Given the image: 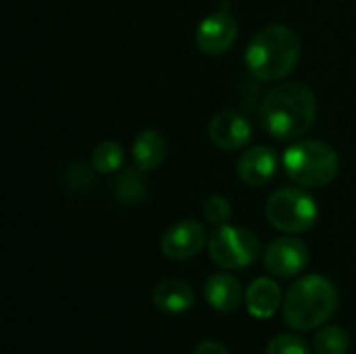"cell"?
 <instances>
[{"label": "cell", "mask_w": 356, "mask_h": 354, "mask_svg": "<svg viewBox=\"0 0 356 354\" xmlns=\"http://www.w3.org/2000/svg\"><path fill=\"white\" fill-rule=\"evenodd\" d=\"M317 117V98L305 86L286 81L267 92L259 108L261 127L275 140H296L305 136Z\"/></svg>", "instance_id": "cell-1"}, {"label": "cell", "mask_w": 356, "mask_h": 354, "mask_svg": "<svg viewBox=\"0 0 356 354\" xmlns=\"http://www.w3.org/2000/svg\"><path fill=\"white\" fill-rule=\"evenodd\" d=\"M302 44L288 25H269L254 33L246 46L244 63L250 75L263 81L284 79L298 65Z\"/></svg>", "instance_id": "cell-2"}, {"label": "cell", "mask_w": 356, "mask_h": 354, "mask_svg": "<svg viewBox=\"0 0 356 354\" xmlns=\"http://www.w3.org/2000/svg\"><path fill=\"white\" fill-rule=\"evenodd\" d=\"M336 309V284L317 273L294 282L284 296V321L296 332H311L325 325Z\"/></svg>", "instance_id": "cell-3"}, {"label": "cell", "mask_w": 356, "mask_h": 354, "mask_svg": "<svg viewBox=\"0 0 356 354\" xmlns=\"http://www.w3.org/2000/svg\"><path fill=\"white\" fill-rule=\"evenodd\" d=\"M286 175L305 188H323L336 179L340 169L338 152L319 140H300L284 152Z\"/></svg>", "instance_id": "cell-4"}, {"label": "cell", "mask_w": 356, "mask_h": 354, "mask_svg": "<svg viewBox=\"0 0 356 354\" xmlns=\"http://www.w3.org/2000/svg\"><path fill=\"white\" fill-rule=\"evenodd\" d=\"M265 215L275 230L284 234H302L317 223L319 207L305 190L282 188L267 198Z\"/></svg>", "instance_id": "cell-5"}, {"label": "cell", "mask_w": 356, "mask_h": 354, "mask_svg": "<svg viewBox=\"0 0 356 354\" xmlns=\"http://www.w3.org/2000/svg\"><path fill=\"white\" fill-rule=\"evenodd\" d=\"M211 261L221 269H246L261 255V240L238 225H221L209 240Z\"/></svg>", "instance_id": "cell-6"}, {"label": "cell", "mask_w": 356, "mask_h": 354, "mask_svg": "<svg viewBox=\"0 0 356 354\" xmlns=\"http://www.w3.org/2000/svg\"><path fill=\"white\" fill-rule=\"evenodd\" d=\"M238 38V21L229 13V4H221L219 10L207 15L196 27V46L200 52L219 56L225 54Z\"/></svg>", "instance_id": "cell-7"}, {"label": "cell", "mask_w": 356, "mask_h": 354, "mask_svg": "<svg viewBox=\"0 0 356 354\" xmlns=\"http://www.w3.org/2000/svg\"><path fill=\"white\" fill-rule=\"evenodd\" d=\"M207 242V232L196 219H181L165 230L161 238V250L171 261L194 259Z\"/></svg>", "instance_id": "cell-8"}, {"label": "cell", "mask_w": 356, "mask_h": 354, "mask_svg": "<svg viewBox=\"0 0 356 354\" xmlns=\"http://www.w3.org/2000/svg\"><path fill=\"white\" fill-rule=\"evenodd\" d=\"M309 265V248L298 238L273 240L265 250V267L275 277H294Z\"/></svg>", "instance_id": "cell-9"}, {"label": "cell", "mask_w": 356, "mask_h": 354, "mask_svg": "<svg viewBox=\"0 0 356 354\" xmlns=\"http://www.w3.org/2000/svg\"><path fill=\"white\" fill-rule=\"evenodd\" d=\"M209 138L217 148L225 152H234V150L244 148L250 142L252 125L238 111H221L211 119Z\"/></svg>", "instance_id": "cell-10"}, {"label": "cell", "mask_w": 356, "mask_h": 354, "mask_svg": "<svg viewBox=\"0 0 356 354\" xmlns=\"http://www.w3.org/2000/svg\"><path fill=\"white\" fill-rule=\"evenodd\" d=\"M277 173V154L269 146H252L238 161V175L248 186H265Z\"/></svg>", "instance_id": "cell-11"}, {"label": "cell", "mask_w": 356, "mask_h": 354, "mask_svg": "<svg viewBox=\"0 0 356 354\" xmlns=\"http://www.w3.org/2000/svg\"><path fill=\"white\" fill-rule=\"evenodd\" d=\"M152 300L161 313L181 315L194 307V290L188 282L179 277H167L154 286Z\"/></svg>", "instance_id": "cell-12"}, {"label": "cell", "mask_w": 356, "mask_h": 354, "mask_svg": "<svg viewBox=\"0 0 356 354\" xmlns=\"http://www.w3.org/2000/svg\"><path fill=\"white\" fill-rule=\"evenodd\" d=\"M246 309L252 317L257 319H269L273 317L280 307L284 305V294H282V288L277 286V282L269 280V277H259L254 280L246 294Z\"/></svg>", "instance_id": "cell-13"}, {"label": "cell", "mask_w": 356, "mask_h": 354, "mask_svg": "<svg viewBox=\"0 0 356 354\" xmlns=\"http://www.w3.org/2000/svg\"><path fill=\"white\" fill-rule=\"evenodd\" d=\"M242 286L229 273H215L204 282V298L219 313H234L242 303Z\"/></svg>", "instance_id": "cell-14"}, {"label": "cell", "mask_w": 356, "mask_h": 354, "mask_svg": "<svg viewBox=\"0 0 356 354\" xmlns=\"http://www.w3.org/2000/svg\"><path fill=\"white\" fill-rule=\"evenodd\" d=\"M131 156L138 169L142 171H154L161 167V163L167 156V140L161 131L156 129H146L142 131L134 144H131Z\"/></svg>", "instance_id": "cell-15"}, {"label": "cell", "mask_w": 356, "mask_h": 354, "mask_svg": "<svg viewBox=\"0 0 356 354\" xmlns=\"http://www.w3.org/2000/svg\"><path fill=\"white\" fill-rule=\"evenodd\" d=\"M113 196L121 202V204H140L146 196V182L142 175V169H134V167H125L119 169L117 177L111 184Z\"/></svg>", "instance_id": "cell-16"}, {"label": "cell", "mask_w": 356, "mask_h": 354, "mask_svg": "<svg viewBox=\"0 0 356 354\" xmlns=\"http://www.w3.org/2000/svg\"><path fill=\"white\" fill-rule=\"evenodd\" d=\"M313 348L317 354H348L350 336L340 325H321L313 338Z\"/></svg>", "instance_id": "cell-17"}, {"label": "cell", "mask_w": 356, "mask_h": 354, "mask_svg": "<svg viewBox=\"0 0 356 354\" xmlns=\"http://www.w3.org/2000/svg\"><path fill=\"white\" fill-rule=\"evenodd\" d=\"M123 167V148L121 144L113 142V140H106V142H100L94 152H92V169L102 173V175H108V173H117L119 169Z\"/></svg>", "instance_id": "cell-18"}, {"label": "cell", "mask_w": 356, "mask_h": 354, "mask_svg": "<svg viewBox=\"0 0 356 354\" xmlns=\"http://www.w3.org/2000/svg\"><path fill=\"white\" fill-rule=\"evenodd\" d=\"M202 215H204V219H207L211 225L221 227V225H225V223L229 221V217H232V204H229V200H227L225 196L213 194V196H209V198L204 200V204H202Z\"/></svg>", "instance_id": "cell-19"}, {"label": "cell", "mask_w": 356, "mask_h": 354, "mask_svg": "<svg viewBox=\"0 0 356 354\" xmlns=\"http://www.w3.org/2000/svg\"><path fill=\"white\" fill-rule=\"evenodd\" d=\"M265 354H311V348L296 334H280L271 340Z\"/></svg>", "instance_id": "cell-20"}, {"label": "cell", "mask_w": 356, "mask_h": 354, "mask_svg": "<svg viewBox=\"0 0 356 354\" xmlns=\"http://www.w3.org/2000/svg\"><path fill=\"white\" fill-rule=\"evenodd\" d=\"M94 184V175L92 171L81 165V163H75L67 169V188L73 190V192H86L90 186Z\"/></svg>", "instance_id": "cell-21"}, {"label": "cell", "mask_w": 356, "mask_h": 354, "mask_svg": "<svg viewBox=\"0 0 356 354\" xmlns=\"http://www.w3.org/2000/svg\"><path fill=\"white\" fill-rule=\"evenodd\" d=\"M194 354H229V353H227V348H225L221 342H217V340H204L202 344H198V346H196Z\"/></svg>", "instance_id": "cell-22"}]
</instances>
